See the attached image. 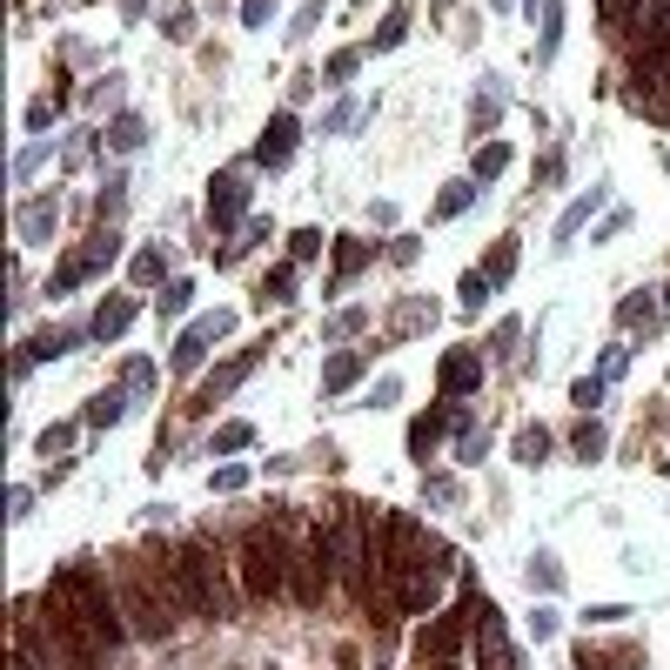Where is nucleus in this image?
<instances>
[{"label": "nucleus", "mask_w": 670, "mask_h": 670, "mask_svg": "<svg viewBox=\"0 0 670 670\" xmlns=\"http://www.w3.org/2000/svg\"><path fill=\"white\" fill-rule=\"evenodd\" d=\"M476 657H483V670H516V650L503 637V610H490V597L476 610Z\"/></svg>", "instance_id": "9d476101"}, {"label": "nucleus", "mask_w": 670, "mask_h": 670, "mask_svg": "<svg viewBox=\"0 0 670 670\" xmlns=\"http://www.w3.org/2000/svg\"><path fill=\"white\" fill-rule=\"evenodd\" d=\"M54 114H61V101H34V108H27V134H47Z\"/></svg>", "instance_id": "8fccbe9b"}, {"label": "nucleus", "mask_w": 670, "mask_h": 670, "mask_svg": "<svg viewBox=\"0 0 670 670\" xmlns=\"http://www.w3.org/2000/svg\"><path fill=\"white\" fill-rule=\"evenodd\" d=\"M121 603H128V630L148 637V644H161V637L175 630V617H181L175 590H168V577H161V563L155 570H148V563H128V570H121Z\"/></svg>", "instance_id": "20e7f679"}, {"label": "nucleus", "mask_w": 670, "mask_h": 670, "mask_svg": "<svg viewBox=\"0 0 670 670\" xmlns=\"http://www.w3.org/2000/svg\"><path fill=\"white\" fill-rule=\"evenodd\" d=\"M295 148H302V121H295V114H268L262 141H255V161H262V168H282Z\"/></svg>", "instance_id": "9b49d317"}, {"label": "nucleus", "mask_w": 670, "mask_h": 670, "mask_svg": "<svg viewBox=\"0 0 670 670\" xmlns=\"http://www.w3.org/2000/svg\"><path fill=\"white\" fill-rule=\"evenodd\" d=\"M208 349H215V335L201 329V322H188V335L175 342V369H181V376H195L201 362H208Z\"/></svg>", "instance_id": "412c9836"}, {"label": "nucleus", "mask_w": 670, "mask_h": 670, "mask_svg": "<svg viewBox=\"0 0 670 670\" xmlns=\"http://www.w3.org/2000/svg\"><path fill=\"white\" fill-rule=\"evenodd\" d=\"M356 67H362V54H356V47H342V54H329V61H322V74H329L335 88H349V81H356Z\"/></svg>", "instance_id": "c9c22d12"}, {"label": "nucleus", "mask_w": 670, "mask_h": 670, "mask_svg": "<svg viewBox=\"0 0 670 670\" xmlns=\"http://www.w3.org/2000/svg\"><path fill=\"white\" fill-rule=\"evenodd\" d=\"M483 295H496V282L483 275V268H469L463 275V309H483Z\"/></svg>", "instance_id": "ea45409f"}, {"label": "nucleus", "mask_w": 670, "mask_h": 670, "mask_svg": "<svg viewBox=\"0 0 670 670\" xmlns=\"http://www.w3.org/2000/svg\"><path fill=\"white\" fill-rule=\"evenodd\" d=\"M248 195H255V181H248L242 168H222V175L208 181V228H215V235H228V228H242V215H248Z\"/></svg>", "instance_id": "0eeeda50"}, {"label": "nucleus", "mask_w": 670, "mask_h": 670, "mask_svg": "<svg viewBox=\"0 0 670 670\" xmlns=\"http://www.w3.org/2000/svg\"><path fill=\"white\" fill-rule=\"evenodd\" d=\"M248 443H255V429H248V423H222V429H215V456H242Z\"/></svg>", "instance_id": "f704fd0d"}, {"label": "nucleus", "mask_w": 670, "mask_h": 670, "mask_svg": "<svg viewBox=\"0 0 670 670\" xmlns=\"http://www.w3.org/2000/svg\"><path fill=\"white\" fill-rule=\"evenodd\" d=\"M121 382H128V389H148V382H155V362H148V356H128V362H121Z\"/></svg>", "instance_id": "49530a36"}, {"label": "nucleus", "mask_w": 670, "mask_h": 670, "mask_svg": "<svg viewBox=\"0 0 670 670\" xmlns=\"http://www.w3.org/2000/svg\"><path fill=\"white\" fill-rule=\"evenodd\" d=\"M289 523L275 516V523H255V530H242V543H235V570H242V590L255 603H275L282 590H289V570H295V550H289Z\"/></svg>", "instance_id": "7ed1b4c3"}, {"label": "nucleus", "mask_w": 670, "mask_h": 670, "mask_svg": "<svg viewBox=\"0 0 670 670\" xmlns=\"http://www.w3.org/2000/svg\"><path fill=\"white\" fill-rule=\"evenodd\" d=\"M255 302H262V309H282V302H295V262L268 268L262 282H255Z\"/></svg>", "instance_id": "aec40b11"}, {"label": "nucleus", "mask_w": 670, "mask_h": 670, "mask_svg": "<svg viewBox=\"0 0 670 670\" xmlns=\"http://www.w3.org/2000/svg\"><path fill=\"white\" fill-rule=\"evenodd\" d=\"M530 583L536 590H563V563L557 557H530Z\"/></svg>", "instance_id": "58836bf2"}, {"label": "nucleus", "mask_w": 670, "mask_h": 670, "mask_svg": "<svg viewBox=\"0 0 670 670\" xmlns=\"http://www.w3.org/2000/svg\"><path fill=\"white\" fill-rule=\"evenodd\" d=\"M128 282H141V289H148V282H168V248H141L128 262Z\"/></svg>", "instance_id": "b1692460"}, {"label": "nucleus", "mask_w": 670, "mask_h": 670, "mask_svg": "<svg viewBox=\"0 0 670 670\" xmlns=\"http://www.w3.org/2000/svg\"><path fill=\"white\" fill-rule=\"evenodd\" d=\"M402 34H409V0H396V14H389V21L376 27V41H369V47H396Z\"/></svg>", "instance_id": "e433bc0d"}, {"label": "nucleus", "mask_w": 670, "mask_h": 670, "mask_svg": "<svg viewBox=\"0 0 670 670\" xmlns=\"http://www.w3.org/2000/svg\"><path fill=\"white\" fill-rule=\"evenodd\" d=\"M134 315H141V302H134V295H108V302H101V309H94L88 335H94V342H114V335L128 329Z\"/></svg>", "instance_id": "dca6fc26"}, {"label": "nucleus", "mask_w": 670, "mask_h": 670, "mask_svg": "<svg viewBox=\"0 0 670 670\" xmlns=\"http://www.w3.org/2000/svg\"><path fill=\"white\" fill-rule=\"evenodd\" d=\"M429 670H449V664H429Z\"/></svg>", "instance_id": "e2e57ef3"}, {"label": "nucleus", "mask_w": 670, "mask_h": 670, "mask_svg": "<svg viewBox=\"0 0 670 670\" xmlns=\"http://www.w3.org/2000/svg\"><path fill=\"white\" fill-rule=\"evenodd\" d=\"M61 449H74V423H47L41 429V456H61Z\"/></svg>", "instance_id": "37998d69"}, {"label": "nucleus", "mask_w": 670, "mask_h": 670, "mask_svg": "<svg viewBox=\"0 0 670 670\" xmlns=\"http://www.w3.org/2000/svg\"><path fill=\"white\" fill-rule=\"evenodd\" d=\"M41 161H47V148H21V161H14V175H21V181H34V168H41Z\"/></svg>", "instance_id": "13d9d810"}, {"label": "nucleus", "mask_w": 670, "mask_h": 670, "mask_svg": "<svg viewBox=\"0 0 670 670\" xmlns=\"http://www.w3.org/2000/svg\"><path fill=\"white\" fill-rule=\"evenodd\" d=\"M523 349V322H496V335H490V356H516Z\"/></svg>", "instance_id": "a19ab883"}, {"label": "nucleus", "mask_w": 670, "mask_h": 670, "mask_svg": "<svg viewBox=\"0 0 670 670\" xmlns=\"http://www.w3.org/2000/svg\"><path fill=\"white\" fill-rule=\"evenodd\" d=\"M563 41V0H543V41H536V61H550Z\"/></svg>", "instance_id": "c85d7f7f"}, {"label": "nucleus", "mask_w": 670, "mask_h": 670, "mask_svg": "<svg viewBox=\"0 0 670 670\" xmlns=\"http://www.w3.org/2000/svg\"><path fill=\"white\" fill-rule=\"evenodd\" d=\"M268 14H275L268 0H242V27H268Z\"/></svg>", "instance_id": "4d7b16f0"}, {"label": "nucleus", "mask_w": 670, "mask_h": 670, "mask_svg": "<svg viewBox=\"0 0 670 670\" xmlns=\"http://www.w3.org/2000/svg\"><path fill=\"white\" fill-rule=\"evenodd\" d=\"M456 456H463V463H483V456H490V443H483L476 429H463V443H456Z\"/></svg>", "instance_id": "603ef678"}, {"label": "nucleus", "mask_w": 670, "mask_h": 670, "mask_svg": "<svg viewBox=\"0 0 670 670\" xmlns=\"http://www.w3.org/2000/svg\"><path fill=\"white\" fill-rule=\"evenodd\" d=\"M617 322H624V329H650V322H657V295H624V302H617Z\"/></svg>", "instance_id": "a878e982"}, {"label": "nucleus", "mask_w": 670, "mask_h": 670, "mask_svg": "<svg viewBox=\"0 0 670 670\" xmlns=\"http://www.w3.org/2000/svg\"><path fill=\"white\" fill-rule=\"evenodd\" d=\"M396 389H402L396 376H382V382H376V396H369V402H376V409H389V402H396Z\"/></svg>", "instance_id": "680f3d73"}, {"label": "nucleus", "mask_w": 670, "mask_h": 670, "mask_svg": "<svg viewBox=\"0 0 670 670\" xmlns=\"http://www.w3.org/2000/svg\"><path fill=\"white\" fill-rule=\"evenodd\" d=\"M121 416H128V396H114V389H101V396L88 402V423H94V429H114Z\"/></svg>", "instance_id": "bb28decb"}, {"label": "nucleus", "mask_w": 670, "mask_h": 670, "mask_svg": "<svg viewBox=\"0 0 670 670\" xmlns=\"http://www.w3.org/2000/svg\"><path fill=\"white\" fill-rule=\"evenodd\" d=\"M603 443H610V436L597 429V416H583V423H577V436H570V449H577L583 463H603Z\"/></svg>", "instance_id": "cd10ccee"}, {"label": "nucleus", "mask_w": 670, "mask_h": 670, "mask_svg": "<svg viewBox=\"0 0 670 670\" xmlns=\"http://www.w3.org/2000/svg\"><path fill=\"white\" fill-rule=\"evenodd\" d=\"M463 610H443V617H436V624L423 630V664H449V657H456V644H463Z\"/></svg>", "instance_id": "4468645a"}, {"label": "nucleus", "mask_w": 670, "mask_h": 670, "mask_svg": "<svg viewBox=\"0 0 670 670\" xmlns=\"http://www.w3.org/2000/svg\"><path fill=\"white\" fill-rule=\"evenodd\" d=\"M503 168H510V148H503V141H483V148H476V161H469V175H476V181L503 175Z\"/></svg>", "instance_id": "c756f323"}, {"label": "nucleus", "mask_w": 670, "mask_h": 670, "mask_svg": "<svg viewBox=\"0 0 670 670\" xmlns=\"http://www.w3.org/2000/svg\"><path fill=\"white\" fill-rule=\"evenodd\" d=\"M570 396H577V409L590 416V409L603 402V376H577V389H570Z\"/></svg>", "instance_id": "de8ad7c7"}, {"label": "nucleus", "mask_w": 670, "mask_h": 670, "mask_svg": "<svg viewBox=\"0 0 670 670\" xmlns=\"http://www.w3.org/2000/svg\"><path fill=\"white\" fill-rule=\"evenodd\" d=\"M242 483H248V469H215V490H222V496H235Z\"/></svg>", "instance_id": "052dcab7"}, {"label": "nucleus", "mask_w": 670, "mask_h": 670, "mask_svg": "<svg viewBox=\"0 0 670 670\" xmlns=\"http://www.w3.org/2000/svg\"><path fill=\"white\" fill-rule=\"evenodd\" d=\"M429 503H436V510H449V503H456V483H449V476H429Z\"/></svg>", "instance_id": "864d4df0"}, {"label": "nucleus", "mask_w": 670, "mask_h": 670, "mask_svg": "<svg viewBox=\"0 0 670 670\" xmlns=\"http://www.w3.org/2000/svg\"><path fill=\"white\" fill-rule=\"evenodd\" d=\"M516 255H523V248H516V235H503V242H496V248H490V255H483L476 268H483V275H490L496 289H503V282L516 275Z\"/></svg>", "instance_id": "5701e85b"}, {"label": "nucleus", "mask_w": 670, "mask_h": 670, "mask_svg": "<svg viewBox=\"0 0 670 670\" xmlns=\"http://www.w3.org/2000/svg\"><path fill=\"white\" fill-rule=\"evenodd\" d=\"M67 349H81V329H47V335H34V356H41V362L67 356Z\"/></svg>", "instance_id": "2f4dec72"}, {"label": "nucleus", "mask_w": 670, "mask_h": 670, "mask_svg": "<svg viewBox=\"0 0 670 670\" xmlns=\"http://www.w3.org/2000/svg\"><path fill=\"white\" fill-rule=\"evenodd\" d=\"M443 429H469V416H463V409H456L449 396L409 423V456H416V463H429V456H436V443H443Z\"/></svg>", "instance_id": "1a4fd4ad"}, {"label": "nucleus", "mask_w": 670, "mask_h": 670, "mask_svg": "<svg viewBox=\"0 0 670 670\" xmlns=\"http://www.w3.org/2000/svg\"><path fill=\"white\" fill-rule=\"evenodd\" d=\"M469 201H476V175H469V181H449L443 195H436V215H443V222H449V215H463Z\"/></svg>", "instance_id": "473e14b6"}, {"label": "nucleus", "mask_w": 670, "mask_h": 670, "mask_svg": "<svg viewBox=\"0 0 670 670\" xmlns=\"http://www.w3.org/2000/svg\"><path fill=\"white\" fill-rule=\"evenodd\" d=\"M624 228H630V215H624V208H610V222L590 228V242H610V235H624Z\"/></svg>", "instance_id": "5fc2aeb1"}, {"label": "nucleus", "mask_w": 670, "mask_h": 670, "mask_svg": "<svg viewBox=\"0 0 670 670\" xmlns=\"http://www.w3.org/2000/svg\"><path fill=\"white\" fill-rule=\"evenodd\" d=\"M255 369H262V342H255V349H242V356H228L222 369L208 376V396H201L195 409H208V402H215V396H235V389H242V382L255 376Z\"/></svg>", "instance_id": "f8f14e48"}, {"label": "nucleus", "mask_w": 670, "mask_h": 670, "mask_svg": "<svg viewBox=\"0 0 670 670\" xmlns=\"http://www.w3.org/2000/svg\"><path fill=\"white\" fill-rule=\"evenodd\" d=\"M54 222H61L54 195H27V201H21V215H14V228H21V242H27V248L54 242Z\"/></svg>", "instance_id": "ddd939ff"}, {"label": "nucleus", "mask_w": 670, "mask_h": 670, "mask_svg": "<svg viewBox=\"0 0 670 670\" xmlns=\"http://www.w3.org/2000/svg\"><path fill=\"white\" fill-rule=\"evenodd\" d=\"M47 590H54V597H61L67 610H74V617H81V624H88L108 650L128 637V610H121V597L108 590V577H101L94 563H61Z\"/></svg>", "instance_id": "f03ea898"}, {"label": "nucleus", "mask_w": 670, "mask_h": 670, "mask_svg": "<svg viewBox=\"0 0 670 670\" xmlns=\"http://www.w3.org/2000/svg\"><path fill=\"white\" fill-rule=\"evenodd\" d=\"M429 322H436V302H429V295H409V302L389 309V335H382V342H409V335L429 329Z\"/></svg>", "instance_id": "2eb2a0df"}, {"label": "nucleus", "mask_w": 670, "mask_h": 670, "mask_svg": "<svg viewBox=\"0 0 670 670\" xmlns=\"http://www.w3.org/2000/svg\"><path fill=\"white\" fill-rule=\"evenodd\" d=\"M161 34H168V41H195V14H188V7L161 14Z\"/></svg>", "instance_id": "c03bdc74"}, {"label": "nucleus", "mask_w": 670, "mask_h": 670, "mask_svg": "<svg viewBox=\"0 0 670 670\" xmlns=\"http://www.w3.org/2000/svg\"><path fill=\"white\" fill-rule=\"evenodd\" d=\"M121 195H128V181H108V188H101V222H108L114 208H121Z\"/></svg>", "instance_id": "bf43d9fd"}, {"label": "nucleus", "mask_w": 670, "mask_h": 670, "mask_svg": "<svg viewBox=\"0 0 670 670\" xmlns=\"http://www.w3.org/2000/svg\"><path fill=\"white\" fill-rule=\"evenodd\" d=\"M322 255V228H295L289 235V262H315Z\"/></svg>", "instance_id": "4c0bfd02"}, {"label": "nucleus", "mask_w": 670, "mask_h": 670, "mask_svg": "<svg viewBox=\"0 0 670 670\" xmlns=\"http://www.w3.org/2000/svg\"><path fill=\"white\" fill-rule=\"evenodd\" d=\"M262 235H268V222H248L242 235H235V248H228V255H222V262H242V255H248V248H255V242H262Z\"/></svg>", "instance_id": "3c124183"}, {"label": "nucleus", "mask_w": 670, "mask_h": 670, "mask_svg": "<svg viewBox=\"0 0 670 670\" xmlns=\"http://www.w3.org/2000/svg\"><path fill=\"white\" fill-rule=\"evenodd\" d=\"M161 577H168V590H175V603L188 610V617H235V590H228L222 543H208V536L175 543V550L161 557Z\"/></svg>", "instance_id": "f257e3e1"}, {"label": "nucleus", "mask_w": 670, "mask_h": 670, "mask_svg": "<svg viewBox=\"0 0 670 670\" xmlns=\"http://www.w3.org/2000/svg\"><path fill=\"white\" fill-rule=\"evenodd\" d=\"M597 14H603V27H624L630 14H644V0H597Z\"/></svg>", "instance_id": "79ce46f5"}, {"label": "nucleus", "mask_w": 670, "mask_h": 670, "mask_svg": "<svg viewBox=\"0 0 670 670\" xmlns=\"http://www.w3.org/2000/svg\"><path fill=\"white\" fill-rule=\"evenodd\" d=\"M101 148H108V155H141V148H148V121H141V114H114L108 134H101Z\"/></svg>", "instance_id": "f3484780"}, {"label": "nucleus", "mask_w": 670, "mask_h": 670, "mask_svg": "<svg viewBox=\"0 0 670 670\" xmlns=\"http://www.w3.org/2000/svg\"><path fill=\"white\" fill-rule=\"evenodd\" d=\"M322 128H329V134H356V101H335Z\"/></svg>", "instance_id": "09e8293b"}, {"label": "nucleus", "mask_w": 670, "mask_h": 670, "mask_svg": "<svg viewBox=\"0 0 670 670\" xmlns=\"http://www.w3.org/2000/svg\"><path fill=\"white\" fill-rule=\"evenodd\" d=\"M315 14H322V7H302V14H295V21H289V41H309V34H315Z\"/></svg>", "instance_id": "6e6d98bb"}, {"label": "nucleus", "mask_w": 670, "mask_h": 670, "mask_svg": "<svg viewBox=\"0 0 670 670\" xmlns=\"http://www.w3.org/2000/svg\"><path fill=\"white\" fill-rule=\"evenodd\" d=\"M577 670H644V650H630V644H617V650H590V644H583Z\"/></svg>", "instance_id": "4be33fe9"}, {"label": "nucleus", "mask_w": 670, "mask_h": 670, "mask_svg": "<svg viewBox=\"0 0 670 670\" xmlns=\"http://www.w3.org/2000/svg\"><path fill=\"white\" fill-rule=\"evenodd\" d=\"M436 389H443L449 402L476 396V389H483V349H469V342L443 349V362H436Z\"/></svg>", "instance_id": "6e6552de"}, {"label": "nucleus", "mask_w": 670, "mask_h": 670, "mask_svg": "<svg viewBox=\"0 0 670 670\" xmlns=\"http://www.w3.org/2000/svg\"><path fill=\"white\" fill-rule=\"evenodd\" d=\"M114 255H121V235H114V228H94L81 248H67L61 262H54V275H47V295H74L88 275H101Z\"/></svg>", "instance_id": "423d86ee"}, {"label": "nucleus", "mask_w": 670, "mask_h": 670, "mask_svg": "<svg viewBox=\"0 0 670 670\" xmlns=\"http://www.w3.org/2000/svg\"><path fill=\"white\" fill-rule=\"evenodd\" d=\"M496 114H503V108H496V94H476V101H469V121H476V134H490Z\"/></svg>", "instance_id": "a18cd8bd"}, {"label": "nucleus", "mask_w": 670, "mask_h": 670, "mask_svg": "<svg viewBox=\"0 0 670 670\" xmlns=\"http://www.w3.org/2000/svg\"><path fill=\"white\" fill-rule=\"evenodd\" d=\"M550 456V429L530 423V429H516V463H543Z\"/></svg>", "instance_id": "7c9ffc66"}, {"label": "nucleus", "mask_w": 670, "mask_h": 670, "mask_svg": "<svg viewBox=\"0 0 670 670\" xmlns=\"http://www.w3.org/2000/svg\"><path fill=\"white\" fill-rule=\"evenodd\" d=\"M329 536H335V577H342V590L356 603H376V530H369V516L362 510H335V523H329Z\"/></svg>", "instance_id": "39448f33"}, {"label": "nucleus", "mask_w": 670, "mask_h": 670, "mask_svg": "<svg viewBox=\"0 0 670 670\" xmlns=\"http://www.w3.org/2000/svg\"><path fill=\"white\" fill-rule=\"evenodd\" d=\"M362 382V356L356 349H342V356L322 362V396H342V389H356Z\"/></svg>", "instance_id": "6ab92c4d"}, {"label": "nucleus", "mask_w": 670, "mask_h": 670, "mask_svg": "<svg viewBox=\"0 0 670 670\" xmlns=\"http://www.w3.org/2000/svg\"><path fill=\"white\" fill-rule=\"evenodd\" d=\"M188 302H195V282H181V275H168V289H161V302H155V309H161V322H168V315H181Z\"/></svg>", "instance_id": "72a5a7b5"}, {"label": "nucleus", "mask_w": 670, "mask_h": 670, "mask_svg": "<svg viewBox=\"0 0 670 670\" xmlns=\"http://www.w3.org/2000/svg\"><path fill=\"white\" fill-rule=\"evenodd\" d=\"M362 268H369V242H362V235H342V242H335V275L329 282H322V289H349V275H362Z\"/></svg>", "instance_id": "a211bd4d"}, {"label": "nucleus", "mask_w": 670, "mask_h": 670, "mask_svg": "<svg viewBox=\"0 0 670 670\" xmlns=\"http://www.w3.org/2000/svg\"><path fill=\"white\" fill-rule=\"evenodd\" d=\"M603 201V188H590V195H577L570 208H563V222H557V242H577V228L590 222V208Z\"/></svg>", "instance_id": "393cba45"}]
</instances>
